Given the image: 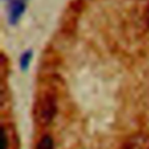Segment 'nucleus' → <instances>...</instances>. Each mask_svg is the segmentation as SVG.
<instances>
[{
	"label": "nucleus",
	"mask_w": 149,
	"mask_h": 149,
	"mask_svg": "<svg viewBox=\"0 0 149 149\" xmlns=\"http://www.w3.org/2000/svg\"><path fill=\"white\" fill-rule=\"evenodd\" d=\"M144 21H146V23H147V27H149V7H148V9H147V12H146Z\"/></svg>",
	"instance_id": "6"
},
{
	"label": "nucleus",
	"mask_w": 149,
	"mask_h": 149,
	"mask_svg": "<svg viewBox=\"0 0 149 149\" xmlns=\"http://www.w3.org/2000/svg\"><path fill=\"white\" fill-rule=\"evenodd\" d=\"M123 149H149V135L143 133L132 135L125 142Z\"/></svg>",
	"instance_id": "3"
},
{
	"label": "nucleus",
	"mask_w": 149,
	"mask_h": 149,
	"mask_svg": "<svg viewBox=\"0 0 149 149\" xmlns=\"http://www.w3.org/2000/svg\"><path fill=\"white\" fill-rule=\"evenodd\" d=\"M37 149H54V142L51 137L49 135L43 136L37 144Z\"/></svg>",
	"instance_id": "5"
},
{
	"label": "nucleus",
	"mask_w": 149,
	"mask_h": 149,
	"mask_svg": "<svg viewBox=\"0 0 149 149\" xmlns=\"http://www.w3.org/2000/svg\"><path fill=\"white\" fill-rule=\"evenodd\" d=\"M7 2H10V1H27V0H5Z\"/></svg>",
	"instance_id": "7"
},
{
	"label": "nucleus",
	"mask_w": 149,
	"mask_h": 149,
	"mask_svg": "<svg viewBox=\"0 0 149 149\" xmlns=\"http://www.w3.org/2000/svg\"><path fill=\"white\" fill-rule=\"evenodd\" d=\"M57 105H56V99L52 93H43L36 101L35 104V109H34V115L38 125L41 126H48L55 114H56Z\"/></svg>",
	"instance_id": "1"
},
{
	"label": "nucleus",
	"mask_w": 149,
	"mask_h": 149,
	"mask_svg": "<svg viewBox=\"0 0 149 149\" xmlns=\"http://www.w3.org/2000/svg\"><path fill=\"white\" fill-rule=\"evenodd\" d=\"M31 57H33V51L31 50H26L21 57H20V66L23 71H26L30 64V61H31Z\"/></svg>",
	"instance_id": "4"
},
{
	"label": "nucleus",
	"mask_w": 149,
	"mask_h": 149,
	"mask_svg": "<svg viewBox=\"0 0 149 149\" xmlns=\"http://www.w3.org/2000/svg\"><path fill=\"white\" fill-rule=\"evenodd\" d=\"M26 1H10L8 2V23L14 26L19 22L26 10Z\"/></svg>",
	"instance_id": "2"
}]
</instances>
